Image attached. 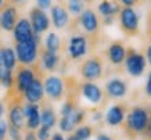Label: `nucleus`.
<instances>
[{
	"instance_id": "obj_1",
	"label": "nucleus",
	"mask_w": 151,
	"mask_h": 140,
	"mask_svg": "<svg viewBox=\"0 0 151 140\" xmlns=\"http://www.w3.org/2000/svg\"><path fill=\"white\" fill-rule=\"evenodd\" d=\"M14 51L19 63L25 64V65L32 64L37 57V35L35 33L31 40L17 43Z\"/></svg>"
},
{
	"instance_id": "obj_2",
	"label": "nucleus",
	"mask_w": 151,
	"mask_h": 140,
	"mask_svg": "<svg viewBox=\"0 0 151 140\" xmlns=\"http://www.w3.org/2000/svg\"><path fill=\"white\" fill-rule=\"evenodd\" d=\"M125 65L132 76L139 78L142 76L146 69V58L140 53H129L128 57H125Z\"/></svg>"
},
{
	"instance_id": "obj_3",
	"label": "nucleus",
	"mask_w": 151,
	"mask_h": 140,
	"mask_svg": "<svg viewBox=\"0 0 151 140\" xmlns=\"http://www.w3.org/2000/svg\"><path fill=\"white\" fill-rule=\"evenodd\" d=\"M128 123H129V128L133 132H139V133L144 132L147 128V123H148V114H147L146 110L136 107L129 114Z\"/></svg>"
},
{
	"instance_id": "obj_4",
	"label": "nucleus",
	"mask_w": 151,
	"mask_h": 140,
	"mask_svg": "<svg viewBox=\"0 0 151 140\" xmlns=\"http://www.w3.org/2000/svg\"><path fill=\"white\" fill-rule=\"evenodd\" d=\"M121 27L128 33H136L139 29V15L132 7H125L121 11Z\"/></svg>"
},
{
	"instance_id": "obj_5",
	"label": "nucleus",
	"mask_w": 151,
	"mask_h": 140,
	"mask_svg": "<svg viewBox=\"0 0 151 140\" xmlns=\"http://www.w3.org/2000/svg\"><path fill=\"white\" fill-rule=\"evenodd\" d=\"M31 25H32L33 33L36 35H40L43 32H46L49 29V25H50V18L47 17V14L45 13V10L39 9V7H35L31 11Z\"/></svg>"
},
{
	"instance_id": "obj_6",
	"label": "nucleus",
	"mask_w": 151,
	"mask_h": 140,
	"mask_svg": "<svg viewBox=\"0 0 151 140\" xmlns=\"http://www.w3.org/2000/svg\"><path fill=\"white\" fill-rule=\"evenodd\" d=\"M14 39L17 43L19 42H27V40H31L33 38V29H32V25L29 22V19L27 18H21L19 21L15 22L14 25Z\"/></svg>"
},
{
	"instance_id": "obj_7",
	"label": "nucleus",
	"mask_w": 151,
	"mask_h": 140,
	"mask_svg": "<svg viewBox=\"0 0 151 140\" xmlns=\"http://www.w3.org/2000/svg\"><path fill=\"white\" fill-rule=\"evenodd\" d=\"M43 89L51 99L58 100L64 93V82L58 76H47L43 83Z\"/></svg>"
},
{
	"instance_id": "obj_8",
	"label": "nucleus",
	"mask_w": 151,
	"mask_h": 140,
	"mask_svg": "<svg viewBox=\"0 0 151 140\" xmlns=\"http://www.w3.org/2000/svg\"><path fill=\"white\" fill-rule=\"evenodd\" d=\"M87 51V42L86 38L83 36H72L69 39V45H68V53L71 56V58H81L86 54Z\"/></svg>"
},
{
	"instance_id": "obj_9",
	"label": "nucleus",
	"mask_w": 151,
	"mask_h": 140,
	"mask_svg": "<svg viewBox=\"0 0 151 140\" xmlns=\"http://www.w3.org/2000/svg\"><path fill=\"white\" fill-rule=\"evenodd\" d=\"M101 71H103V67H101V63L97 58L87 60L86 63L82 65V68H81L82 76L89 79V81L99 79L101 76Z\"/></svg>"
},
{
	"instance_id": "obj_10",
	"label": "nucleus",
	"mask_w": 151,
	"mask_h": 140,
	"mask_svg": "<svg viewBox=\"0 0 151 140\" xmlns=\"http://www.w3.org/2000/svg\"><path fill=\"white\" fill-rule=\"evenodd\" d=\"M25 99L29 101V103H35L40 101L43 99V95H45V89H43V83H42L39 79H33V82L28 86V89L25 92Z\"/></svg>"
},
{
	"instance_id": "obj_11",
	"label": "nucleus",
	"mask_w": 151,
	"mask_h": 140,
	"mask_svg": "<svg viewBox=\"0 0 151 140\" xmlns=\"http://www.w3.org/2000/svg\"><path fill=\"white\" fill-rule=\"evenodd\" d=\"M15 22H17V9L15 7H7V9L1 11V14H0V27L4 31H13Z\"/></svg>"
},
{
	"instance_id": "obj_12",
	"label": "nucleus",
	"mask_w": 151,
	"mask_h": 140,
	"mask_svg": "<svg viewBox=\"0 0 151 140\" xmlns=\"http://www.w3.org/2000/svg\"><path fill=\"white\" fill-rule=\"evenodd\" d=\"M83 115H85V114H83L82 111H72V113L68 114V115H63L61 121H60V128H61V131L71 132L73 128L76 126L79 122L83 119Z\"/></svg>"
},
{
	"instance_id": "obj_13",
	"label": "nucleus",
	"mask_w": 151,
	"mask_h": 140,
	"mask_svg": "<svg viewBox=\"0 0 151 140\" xmlns=\"http://www.w3.org/2000/svg\"><path fill=\"white\" fill-rule=\"evenodd\" d=\"M22 113H24V117H27L28 119V128L36 129L40 125V113H39V108H37V105L35 103L25 105Z\"/></svg>"
},
{
	"instance_id": "obj_14",
	"label": "nucleus",
	"mask_w": 151,
	"mask_h": 140,
	"mask_svg": "<svg viewBox=\"0 0 151 140\" xmlns=\"http://www.w3.org/2000/svg\"><path fill=\"white\" fill-rule=\"evenodd\" d=\"M82 95L83 97L90 101L92 104H99L103 99V93H101V89L97 85L92 83V82H87L82 86Z\"/></svg>"
},
{
	"instance_id": "obj_15",
	"label": "nucleus",
	"mask_w": 151,
	"mask_h": 140,
	"mask_svg": "<svg viewBox=\"0 0 151 140\" xmlns=\"http://www.w3.org/2000/svg\"><path fill=\"white\" fill-rule=\"evenodd\" d=\"M51 21L57 29H63L67 27L69 18H68V13L64 7L61 6H53L51 7Z\"/></svg>"
},
{
	"instance_id": "obj_16",
	"label": "nucleus",
	"mask_w": 151,
	"mask_h": 140,
	"mask_svg": "<svg viewBox=\"0 0 151 140\" xmlns=\"http://www.w3.org/2000/svg\"><path fill=\"white\" fill-rule=\"evenodd\" d=\"M128 92V87H126V83H125L122 79H118V78H114L111 79L108 83H107V93L114 97V99H121L124 97Z\"/></svg>"
},
{
	"instance_id": "obj_17",
	"label": "nucleus",
	"mask_w": 151,
	"mask_h": 140,
	"mask_svg": "<svg viewBox=\"0 0 151 140\" xmlns=\"http://www.w3.org/2000/svg\"><path fill=\"white\" fill-rule=\"evenodd\" d=\"M81 24L86 32H96L99 29V19L94 11L92 10H83L81 13Z\"/></svg>"
},
{
	"instance_id": "obj_18",
	"label": "nucleus",
	"mask_w": 151,
	"mask_h": 140,
	"mask_svg": "<svg viewBox=\"0 0 151 140\" xmlns=\"http://www.w3.org/2000/svg\"><path fill=\"white\" fill-rule=\"evenodd\" d=\"M108 57H110V61L114 65H119L121 63L125 61V57H126V49L121 43H112L108 49Z\"/></svg>"
},
{
	"instance_id": "obj_19",
	"label": "nucleus",
	"mask_w": 151,
	"mask_h": 140,
	"mask_svg": "<svg viewBox=\"0 0 151 140\" xmlns=\"http://www.w3.org/2000/svg\"><path fill=\"white\" fill-rule=\"evenodd\" d=\"M124 118H125V113L121 105H112V107L107 111V114H105V121H107V123L111 125V126L119 125L121 122L124 121Z\"/></svg>"
},
{
	"instance_id": "obj_20",
	"label": "nucleus",
	"mask_w": 151,
	"mask_h": 140,
	"mask_svg": "<svg viewBox=\"0 0 151 140\" xmlns=\"http://www.w3.org/2000/svg\"><path fill=\"white\" fill-rule=\"evenodd\" d=\"M0 63L3 64V67L6 69H10L13 71V68L15 67L17 64V56H15V51L10 47H6V49H0Z\"/></svg>"
},
{
	"instance_id": "obj_21",
	"label": "nucleus",
	"mask_w": 151,
	"mask_h": 140,
	"mask_svg": "<svg viewBox=\"0 0 151 140\" xmlns=\"http://www.w3.org/2000/svg\"><path fill=\"white\" fill-rule=\"evenodd\" d=\"M35 79L33 76V72L31 69H21L18 72V76H17V86L21 92H25L28 89V86L31 85Z\"/></svg>"
},
{
	"instance_id": "obj_22",
	"label": "nucleus",
	"mask_w": 151,
	"mask_h": 140,
	"mask_svg": "<svg viewBox=\"0 0 151 140\" xmlns=\"http://www.w3.org/2000/svg\"><path fill=\"white\" fill-rule=\"evenodd\" d=\"M42 63H43V67L49 69V71H53L57 64H58V54L55 51H50V50H46L43 54H42Z\"/></svg>"
},
{
	"instance_id": "obj_23",
	"label": "nucleus",
	"mask_w": 151,
	"mask_h": 140,
	"mask_svg": "<svg viewBox=\"0 0 151 140\" xmlns=\"http://www.w3.org/2000/svg\"><path fill=\"white\" fill-rule=\"evenodd\" d=\"M10 122H11V126H15V128H21L24 125V113H22V108L19 107H14L11 108L10 111Z\"/></svg>"
},
{
	"instance_id": "obj_24",
	"label": "nucleus",
	"mask_w": 151,
	"mask_h": 140,
	"mask_svg": "<svg viewBox=\"0 0 151 140\" xmlns=\"http://www.w3.org/2000/svg\"><path fill=\"white\" fill-rule=\"evenodd\" d=\"M118 6L111 3L110 0H103L100 4H99V11H100L104 17H110V15H114L115 13H118Z\"/></svg>"
},
{
	"instance_id": "obj_25",
	"label": "nucleus",
	"mask_w": 151,
	"mask_h": 140,
	"mask_svg": "<svg viewBox=\"0 0 151 140\" xmlns=\"http://www.w3.org/2000/svg\"><path fill=\"white\" fill-rule=\"evenodd\" d=\"M45 45H46L47 50H50V51H55V53H57L58 49H60V45H61L58 35L54 33V32H50V33L46 36V39H45Z\"/></svg>"
},
{
	"instance_id": "obj_26",
	"label": "nucleus",
	"mask_w": 151,
	"mask_h": 140,
	"mask_svg": "<svg viewBox=\"0 0 151 140\" xmlns=\"http://www.w3.org/2000/svg\"><path fill=\"white\" fill-rule=\"evenodd\" d=\"M40 123L46 128H53L55 125V114L53 110L46 108L40 114Z\"/></svg>"
},
{
	"instance_id": "obj_27",
	"label": "nucleus",
	"mask_w": 151,
	"mask_h": 140,
	"mask_svg": "<svg viewBox=\"0 0 151 140\" xmlns=\"http://www.w3.org/2000/svg\"><path fill=\"white\" fill-rule=\"evenodd\" d=\"M83 7V0H68V10L72 14H81Z\"/></svg>"
},
{
	"instance_id": "obj_28",
	"label": "nucleus",
	"mask_w": 151,
	"mask_h": 140,
	"mask_svg": "<svg viewBox=\"0 0 151 140\" xmlns=\"http://www.w3.org/2000/svg\"><path fill=\"white\" fill-rule=\"evenodd\" d=\"M75 136L78 140H87L90 136H92V129L89 126H81L76 129L75 132Z\"/></svg>"
},
{
	"instance_id": "obj_29",
	"label": "nucleus",
	"mask_w": 151,
	"mask_h": 140,
	"mask_svg": "<svg viewBox=\"0 0 151 140\" xmlns=\"http://www.w3.org/2000/svg\"><path fill=\"white\" fill-rule=\"evenodd\" d=\"M0 83L4 86V87H10V86L13 85V75H11V71H10V69H6L4 72L1 74Z\"/></svg>"
},
{
	"instance_id": "obj_30",
	"label": "nucleus",
	"mask_w": 151,
	"mask_h": 140,
	"mask_svg": "<svg viewBox=\"0 0 151 140\" xmlns=\"http://www.w3.org/2000/svg\"><path fill=\"white\" fill-rule=\"evenodd\" d=\"M37 140H49L50 139V128L42 126L37 132Z\"/></svg>"
},
{
	"instance_id": "obj_31",
	"label": "nucleus",
	"mask_w": 151,
	"mask_h": 140,
	"mask_svg": "<svg viewBox=\"0 0 151 140\" xmlns=\"http://www.w3.org/2000/svg\"><path fill=\"white\" fill-rule=\"evenodd\" d=\"M9 133H10L11 140H21V135H19V129H18V128L11 126L9 129Z\"/></svg>"
},
{
	"instance_id": "obj_32",
	"label": "nucleus",
	"mask_w": 151,
	"mask_h": 140,
	"mask_svg": "<svg viewBox=\"0 0 151 140\" xmlns=\"http://www.w3.org/2000/svg\"><path fill=\"white\" fill-rule=\"evenodd\" d=\"M9 132V126L6 121H0V140H4L6 133Z\"/></svg>"
},
{
	"instance_id": "obj_33",
	"label": "nucleus",
	"mask_w": 151,
	"mask_h": 140,
	"mask_svg": "<svg viewBox=\"0 0 151 140\" xmlns=\"http://www.w3.org/2000/svg\"><path fill=\"white\" fill-rule=\"evenodd\" d=\"M37 7L42 10H47L51 7V0H36Z\"/></svg>"
},
{
	"instance_id": "obj_34",
	"label": "nucleus",
	"mask_w": 151,
	"mask_h": 140,
	"mask_svg": "<svg viewBox=\"0 0 151 140\" xmlns=\"http://www.w3.org/2000/svg\"><path fill=\"white\" fill-rule=\"evenodd\" d=\"M73 111V108H72V105L69 103H67V104H64L63 105V108H61V114L63 115H68V114H71Z\"/></svg>"
},
{
	"instance_id": "obj_35",
	"label": "nucleus",
	"mask_w": 151,
	"mask_h": 140,
	"mask_svg": "<svg viewBox=\"0 0 151 140\" xmlns=\"http://www.w3.org/2000/svg\"><path fill=\"white\" fill-rule=\"evenodd\" d=\"M146 93L151 97V72H150V75H148V78H147V83H146Z\"/></svg>"
},
{
	"instance_id": "obj_36",
	"label": "nucleus",
	"mask_w": 151,
	"mask_h": 140,
	"mask_svg": "<svg viewBox=\"0 0 151 140\" xmlns=\"http://www.w3.org/2000/svg\"><path fill=\"white\" fill-rule=\"evenodd\" d=\"M119 1H121L125 7H132L134 3H137V0H119Z\"/></svg>"
},
{
	"instance_id": "obj_37",
	"label": "nucleus",
	"mask_w": 151,
	"mask_h": 140,
	"mask_svg": "<svg viewBox=\"0 0 151 140\" xmlns=\"http://www.w3.org/2000/svg\"><path fill=\"white\" fill-rule=\"evenodd\" d=\"M25 140H37V137L35 135H33L32 132H29L27 136H25Z\"/></svg>"
},
{
	"instance_id": "obj_38",
	"label": "nucleus",
	"mask_w": 151,
	"mask_h": 140,
	"mask_svg": "<svg viewBox=\"0 0 151 140\" xmlns=\"http://www.w3.org/2000/svg\"><path fill=\"white\" fill-rule=\"evenodd\" d=\"M147 60H148V63L151 65V45L147 47Z\"/></svg>"
},
{
	"instance_id": "obj_39",
	"label": "nucleus",
	"mask_w": 151,
	"mask_h": 140,
	"mask_svg": "<svg viewBox=\"0 0 151 140\" xmlns=\"http://www.w3.org/2000/svg\"><path fill=\"white\" fill-rule=\"evenodd\" d=\"M146 131H147V136H148V137H151V121H148V123H147Z\"/></svg>"
},
{
	"instance_id": "obj_40",
	"label": "nucleus",
	"mask_w": 151,
	"mask_h": 140,
	"mask_svg": "<svg viewBox=\"0 0 151 140\" xmlns=\"http://www.w3.org/2000/svg\"><path fill=\"white\" fill-rule=\"evenodd\" d=\"M97 140H111V137L107 135H100V136H97Z\"/></svg>"
},
{
	"instance_id": "obj_41",
	"label": "nucleus",
	"mask_w": 151,
	"mask_h": 140,
	"mask_svg": "<svg viewBox=\"0 0 151 140\" xmlns=\"http://www.w3.org/2000/svg\"><path fill=\"white\" fill-rule=\"evenodd\" d=\"M53 140H65V139L61 135H60V133H55V135L53 136Z\"/></svg>"
},
{
	"instance_id": "obj_42",
	"label": "nucleus",
	"mask_w": 151,
	"mask_h": 140,
	"mask_svg": "<svg viewBox=\"0 0 151 140\" xmlns=\"http://www.w3.org/2000/svg\"><path fill=\"white\" fill-rule=\"evenodd\" d=\"M4 71H6V68H4V67H3V64L0 63V76H1V74L4 72Z\"/></svg>"
},
{
	"instance_id": "obj_43",
	"label": "nucleus",
	"mask_w": 151,
	"mask_h": 140,
	"mask_svg": "<svg viewBox=\"0 0 151 140\" xmlns=\"http://www.w3.org/2000/svg\"><path fill=\"white\" fill-rule=\"evenodd\" d=\"M100 117H101V114H96V115L93 117V119H94V121H99V119H100Z\"/></svg>"
},
{
	"instance_id": "obj_44",
	"label": "nucleus",
	"mask_w": 151,
	"mask_h": 140,
	"mask_svg": "<svg viewBox=\"0 0 151 140\" xmlns=\"http://www.w3.org/2000/svg\"><path fill=\"white\" fill-rule=\"evenodd\" d=\"M67 140H78V139H76V136L73 135V136H69V137H68Z\"/></svg>"
},
{
	"instance_id": "obj_45",
	"label": "nucleus",
	"mask_w": 151,
	"mask_h": 140,
	"mask_svg": "<svg viewBox=\"0 0 151 140\" xmlns=\"http://www.w3.org/2000/svg\"><path fill=\"white\" fill-rule=\"evenodd\" d=\"M1 114H3V107H1V104H0V117H1Z\"/></svg>"
},
{
	"instance_id": "obj_46",
	"label": "nucleus",
	"mask_w": 151,
	"mask_h": 140,
	"mask_svg": "<svg viewBox=\"0 0 151 140\" xmlns=\"http://www.w3.org/2000/svg\"><path fill=\"white\" fill-rule=\"evenodd\" d=\"M14 1H17V3H21V1H25V0H14Z\"/></svg>"
},
{
	"instance_id": "obj_47",
	"label": "nucleus",
	"mask_w": 151,
	"mask_h": 140,
	"mask_svg": "<svg viewBox=\"0 0 151 140\" xmlns=\"http://www.w3.org/2000/svg\"><path fill=\"white\" fill-rule=\"evenodd\" d=\"M1 6H3V0H0V9H1Z\"/></svg>"
},
{
	"instance_id": "obj_48",
	"label": "nucleus",
	"mask_w": 151,
	"mask_h": 140,
	"mask_svg": "<svg viewBox=\"0 0 151 140\" xmlns=\"http://www.w3.org/2000/svg\"><path fill=\"white\" fill-rule=\"evenodd\" d=\"M83 1H85V0H83Z\"/></svg>"
}]
</instances>
